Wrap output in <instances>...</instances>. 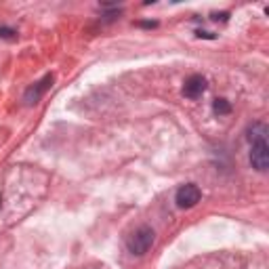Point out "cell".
I'll return each mask as SVG.
<instances>
[{"instance_id":"277c9868","label":"cell","mask_w":269,"mask_h":269,"mask_svg":"<svg viewBox=\"0 0 269 269\" xmlns=\"http://www.w3.org/2000/svg\"><path fill=\"white\" fill-rule=\"evenodd\" d=\"M53 86V74H46L42 80H38L36 84H32L28 91H26V95H23V101L28 103V105H36L42 97H44V93L48 91V88Z\"/></svg>"},{"instance_id":"5b68a950","label":"cell","mask_w":269,"mask_h":269,"mask_svg":"<svg viewBox=\"0 0 269 269\" xmlns=\"http://www.w3.org/2000/svg\"><path fill=\"white\" fill-rule=\"evenodd\" d=\"M204 91H206V78L200 76V74L189 76L185 80V84H183V95L187 99H198V97L204 95Z\"/></svg>"},{"instance_id":"6da1fadb","label":"cell","mask_w":269,"mask_h":269,"mask_svg":"<svg viewBox=\"0 0 269 269\" xmlns=\"http://www.w3.org/2000/svg\"><path fill=\"white\" fill-rule=\"evenodd\" d=\"M154 238H156L154 229H152L150 225H141L139 229H135V231H133V236L127 240V248H129V253H131V255H135V257H143V255H145L148 250L152 248Z\"/></svg>"},{"instance_id":"ba28073f","label":"cell","mask_w":269,"mask_h":269,"mask_svg":"<svg viewBox=\"0 0 269 269\" xmlns=\"http://www.w3.org/2000/svg\"><path fill=\"white\" fill-rule=\"evenodd\" d=\"M0 38H9V40H15L17 38V32L13 28H0Z\"/></svg>"},{"instance_id":"7a4b0ae2","label":"cell","mask_w":269,"mask_h":269,"mask_svg":"<svg viewBox=\"0 0 269 269\" xmlns=\"http://www.w3.org/2000/svg\"><path fill=\"white\" fill-rule=\"evenodd\" d=\"M202 198V191L195 183H185L177 189V195H175V202L179 208H193L195 204L200 202Z\"/></svg>"},{"instance_id":"8992f818","label":"cell","mask_w":269,"mask_h":269,"mask_svg":"<svg viewBox=\"0 0 269 269\" xmlns=\"http://www.w3.org/2000/svg\"><path fill=\"white\" fill-rule=\"evenodd\" d=\"M267 135H269V129H267L265 122H255L253 127H248V131H246V139L250 143H255V141H267Z\"/></svg>"},{"instance_id":"3957f363","label":"cell","mask_w":269,"mask_h":269,"mask_svg":"<svg viewBox=\"0 0 269 269\" xmlns=\"http://www.w3.org/2000/svg\"><path fill=\"white\" fill-rule=\"evenodd\" d=\"M250 164H253L255 170L265 173L269 168V145L267 141H255L250 143Z\"/></svg>"},{"instance_id":"9c48e42d","label":"cell","mask_w":269,"mask_h":269,"mask_svg":"<svg viewBox=\"0 0 269 269\" xmlns=\"http://www.w3.org/2000/svg\"><path fill=\"white\" fill-rule=\"evenodd\" d=\"M0 206H3V195H0Z\"/></svg>"},{"instance_id":"52a82bcc","label":"cell","mask_w":269,"mask_h":269,"mask_svg":"<svg viewBox=\"0 0 269 269\" xmlns=\"http://www.w3.org/2000/svg\"><path fill=\"white\" fill-rule=\"evenodd\" d=\"M212 112L217 114V116H227L231 112V103L227 99H214L212 103Z\"/></svg>"}]
</instances>
